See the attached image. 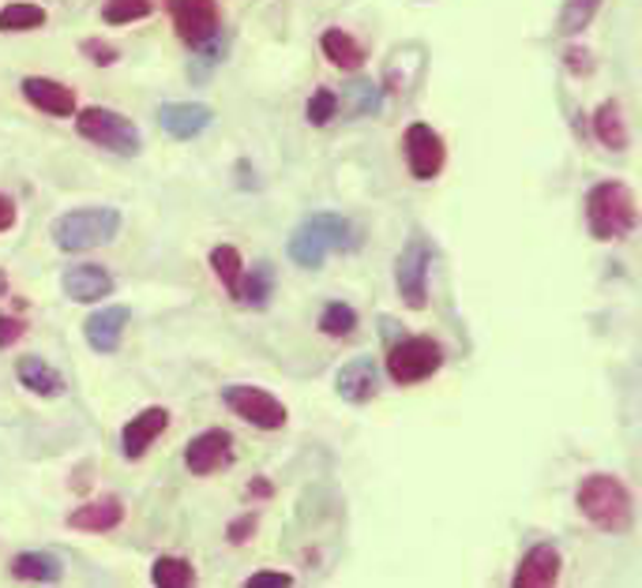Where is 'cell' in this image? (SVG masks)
<instances>
[{"label": "cell", "mask_w": 642, "mask_h": 588, "mask_svg": "<svg viewBox=\"0 0 642 588\" xmlns=\"http://www.w3.org/2000/svg\"><path fill=\"white\" fill-rule=\"evenodd\" d=\"M575 506L590 525H597L601 532H613V536L631 532V521H635L631 491L624 488L620 476H609V472L586 476L575 491Z\"/></svg>", "instance_id": "cell-1"}, {"label": "cell", "mask_w": 642, "mask_h": 588, "mask_svg": "<svg viewBox=\"0 0 642 588\" xmlns=\"http://www.w3.org/2000/svg\"><path fill=\"white\" fill-rule=\"evenodd\" d=\"M586 226H590V237L594 240H624L635 232L639 226V202H635V191L620 180H601L586 191Z\"/></svg>", "instance_id": "cell-2"}, {"label": "cell", "mask_w": 642, "mask_h": 588, "mask_svg": "<svg viewBox=\"0 0 642 588\" xmlns=\"http://www.w3.org/2000/svg\"><path fill=\"white\" fill-rule=\"evenodd\" d=\"M343 248H354V226H349L343 215L305 218L286 245L289 259H294L300 270H319L330 251H343Z\"/></svg>", "instance_id": "cell-3"}, {"label": "cell", "mask_w": 642, "mask_h": 588, "mask_svg": "<svg viewBox=\"0 0 642 588\" xmlns=\"http://www.w3.org/2000/svg\"><path fill=\"white\" fill-rule=\"evenodd\" d=\"M53 245L68 256L76 251L102 248L120 232V210L113 207H83V210H68L53 221Z\"/></svg>", "instance_id": "cell-4"}, {"label": "cell", "mask_w": 642, "mask_h": 588, "mask_svg": "<svg viewBox=\"0 0 642 588\" xmlns=\"http://www.w3.org/2000/svg\"><path fill=\"white\" fill-rule=\"evenodd\" d=\"M76 131L87 139V143L102 147V150H113L120 158H136L144 150V136L139 128L128 120L125 113L117 109H106V106H87L76 113Z\"/></svg>", "instance_id": "cell-5"}, {"label": "cell", "mask_w": 642, "mask_h": 588, "mask_svg": "<svg viewBox=\"0 0 642 588\" xmlns=\"http://www.w3.org/2000/svg\"><path fill=\"white\" fill-rule=\"evenodd\" d=\"M444 368V349L433 338H403L398 345H391L387 352V375L398 387H414V382H425L428 375H436Z\"/></svg>", "instance_id": "cell-6"}, {"label": "cell", "mask_w": 642, "mask_h": 588, "mask_svg": "<svg viewBox=\"0 0 642 588\" xmlns=\"http://www.w3.org/2000/svg\"><path fill=\"white\" fill-rule=\"evenodd\" d=\"M223 401L240 420H248L259 431H278V428H286V420H289L286 405L264 387H226Z\"/></svg>", "instance_id": "cell-7"}, {"label": "cell", "mask_w": 642, "mask_h": 588, "mask_svg": "<svg viewBox=\"0 0 642 588\" xmlns=\"http://www.w3.org/2000/svg\"><path fill=\"white\" fill-rule=\"evenodd\" d=\"M428 262H433V256H428V245L421 237L409 240L395 262L398 297H403L406 308H414V311H425V303H428Z\"/></svg>", "instance_id": "cell-8"}, {"label": "cell", "mask_w": 642, "mask_h": 588, "mask_svg": "<svg viewBox=\"0 0 642 588\" xmlns=\"http://www.w3.org/2000/svg\"><path fill=\"white\" fill-rule=\"evenodd\" d=\"M169 16H174L180 42H188L192 49L207 46L210 38L223 34V16H218L215 0H174Z\"/></svg>", "instance_id": "cell-9"}, {"label": "cell", "mask_w": 642, "mask_h": 588, "mask_svg": "<svg viewBox=\"0 0 642 588\" xmlns=\"http://www.w3.org/2000/svg\"><path fill=\"white\" fill-rule=\"evenodd\" d=\"M447 161L444 136L433 124H409L406 128V166L414 172V180H436L439 169Z\"/></svg>", "instance_id": "cell-10"}, {"label": "cell", "mask_w": 642, "mask_h": 588, "mask_svg": "<svg viewBox=\"0 0 642 588\" xmlns=\"http://www.w3.org/2000/svg\"><path fill=\"white\" fill-rule=\"evenodd\" d=\"M185 465L192 476H210V472L229 469V465H234V435L223 428L196 435L185 450Z\"/></svg>", "instance_id": "cell-11"}, {"label": "cell", "mask_w": 642, "mask_h": 588, "mask_svg": "<svg viewBox=\"0 0 642 588\" xmlns=\"http://www.w3.org/2000/svg\"><path fill=\"white\" fill-rule=\"evenodd\" d=\"M60 289H65L68 300L76 303H95V300H106L109 292L117 289L113 273L98 262H79V267H68L60 273Z\"/></svg>", "instance_id": "cell-12"}, {"label": "cell", "mask_w": 642, "mask_h": 588, "mask_svg": "<svg viewBox=\"0 0 642 588\" xmlns=\"http://www.w3.org/2000/svg\"><path fill=\"white\" fill-rule=\"evenodd\" d=\"M125 327H128V308L109 303V308H98L87 316L83 338L98 357H113V352L120 349V341H125Z\"/></svg>", "instance_id": "cell-13"}, {"label": "cell", "mask_w": 642, "mask_h": 588, "mask_svg": "<svg viewBox=\"0 0 642 588\" xmlns=\"http://www.w3.org/2000/svg\"><path fill=\"white\" fill-rule=\"evenodd\" d=\"M215 120V109L204 106V101H169V106L158 109V124H162L166 136L174 139H196L204 136Z\"/></svg>", "instance_id": "cell-14"}, {"label": "cell", "mask_w": 642, "mask_h": 588, "mask_svg": "<svg viewBox=\"0 0 642 588\" xmlns=\"http://www.w3.org/2000/svg\"><path fill=\"white\" fill-rule=\"evenodd\" d=\"M335 390L338 398L349 401V405H365L376 398L379 390V368L373 357H354L349 363H343L335 375Z\"/></svg>", "instance_id": "cell-15"}, {"label": "cell", "mask_w": 642, "mask_h": 588, "mask_svg": "<svg viewBox=\"0 0 642 588\" xmlns=\"http://www.w3.org/2000/svg\"><path fill=\"white\" fill-rule=\"evenodd\" d=\"M166 428H169V412L162 405H150V409H144L139 417H132L125 423V431H120V450H125V458L139 461L150 450V442H155Z\"/></svg>", "instance_id": "cell-16"}, {"label": "cell", "mask_w": 642, "mask_h": 588, "mask_svg": "<svg viewBox=\"0 0 642 588\" xmlns=\"http://www.w3.org/2000/svg\"><path fill=\"white\" fill-rule=\"evenodd\" d=\"M560 566H564V559H560V551L553 544H534L530 551L523 555V562H518L515 570V588H549L560 581Z\"/></svg>", "instance_id": "cell-17"}, {"label": "cell", "mask_w": 642, "mask_h": 588, "mask_svg": "<svg viewBox=\"0 0 642 588\" xmlns=\"http://www.w3.org/2000/svg\"><path fill=\"white\" fill-rule=\"evenodd\" d=\"M23 98L30 101L34 109H42L49 117H72L76 113V90L57 83V79H46V76H27L23 83Z\"/></svg>", "instance_id": "cell-18"}, {"label": "cell", "mask_w": 642, "mask_h": 588, "mask_svg": "<svg viewBox=\"0 0 642 588\" xmlns=\"http://www.w3.org/2000/svg\"><path fill=\"white\" fill-rule=\"evenodd\" d=\"M125 521V502L117 499V495H106V499L98 502H87L79 506L65 517L68 529H79V532H113L117 525Z\"/></svg>", "instance_id": "cell-19"}, {"label": "cell", "mask_w": 642, "mask_h": 588, "mask_svg": "<svg viewBox=\"0 0 642 588\" xmlns=\"http://www.w3.org/2000/svg\"><path fill=\"white\" fill-rule=\"evenodd\" d=\"M16 375L30 393H38V398H60V393H65V375H60L53 363H46L42 357H23L16 363Z\"/></svg>", "instance_id": "cell-20"}, {"label": "cell", "mask_w": 642, "mask_h": 588, "mask_svg": "<svg viewBox=\"0 0 642 588\" xmlns=\"http://www.w3.org/2000/svg\"><path fill=\"white\" fill-rule=\"evenodd\" d=\"M12 577L19 581H34V585H57L65 577V566H60L57 555L49 551H23L12 559Z\"/></svg>", "instance_id": "cell-21"}, {"label": "cell", "mask_w": 642, "mask_h": 588, "mask_svg": "<svg viewBox=\"0 0 642 588\" xmlns=\"http://www.w3.org/2000/svg\"><path fill=\"white\" fill-rule=\"evenodd\" d=\"M594 131L601 139V147L609 150H628L631 136H628V120H624V106L613 98V101H601V109L594 113Z\"/></svg>", "instance_id": "cell-22"}, {"label": "cell", "mask_w": 642, "mask_h": 588, "mask_svg": "<svg viewBox=\"0 0 642 588\" xmlns=\"http://www.w3.org/2000/svg\"><path fill=\"white\" fill-rule=\"evenodd\" d=\"M319 46H324V53L335 68L357 72V68L365 64V49H360V42H357V38H349L346 30H338V27L324 30V42H319Z\"/></svg>", "instance_id": "cell-23"}, {"label": "cell", "mask_w": 642, "mask_h": 588, "mask_svg": "<svg viewBox=\"0 0 642 588\" xmlns=\"http://www.w3.org/2000/svg\"><path fill=\"white\" fill-rule=\"evenodd\" d=\"M270 292H275V267L264 259V262H256V267L248 270V278H240L237 303H245V308H267Z\"/></svg>", "instance_id": "cell-24"}, {"label": "cell", "mask_w": 642, "mask_h": 588, "mask_svg": "<svg viewBox=\"0 0 642 588\" xmlns=\"http://www.w3.org/2000/svg\"><path fill=\"white\" fill-rule=\"evenodd\" d=\"M210 270H215V278L223 281L229 297H240V278H245V259H240V251L234 245H218L210 251Z\"/></svg>", "instance_id": "cell-25"}, {"label": "cell", "mask_w": 642, "mask_h": 588, "mask_svg": "<svg viewBox=\"0 0 642 588\" xmlns=\"http://www.w3.org/2000/svg\"><path fill=\"white\" fill-rule=\"evenodd\" d=\"M46 8L30 4V0H12V4L0 8V30L4 34H23V30H38L46 27Z\"/></svg>", "instance_id": "cell-26"}, {"label": "cell", "mask_w": 642, "mask_h": 588, "mask_svg": "<svg viewBox=\"0 0 642 588\" xmlns=\"http://www.w3.org/2000/svg\"><path fill=\"white\" fill-rule=\"evenodd\" d=\"M150 581L158 588H188L196 585V570L180 555H162V559H155V566H150Z\"/></svg>", "instance_id": "cell-27"}, {"label": "cell", "mask_w": 642, "mask_h": 588, "mask_svg": "<svg viewBox=\"0 0 642 588\" xmlns=\"http://www.w3.org/2000/svg\"><path fill=\"white\" fill-rule=\"evenodd\" d=\"M338 109H346L349 117H368L379 109V87L373 83V79H354L343 98H338Z\"/></svg>", "instance_id": "cell-28"}, {"label": "cell", "mask_w": 642, "mask_h": 588, "mask_svg": "<svg viewBox=\"0 0 642 588\" xmlns=\"http://www.w3.org/2000/svg\"><path fill=\"white\" fill-rule=\"evenodd\" d=\"M601 0H564V12H560V34L564 38H575L594 23Z\"/></svg>", "instance_id": "cell-29"}, {"label": "cell", "mask_w": 642, "mask_h": 588, "mask_svg": "<svg viewBox=\"0 0 642 588\" xmlns=\"http://www.w3.org/2000/svg\"><path fill=\"white\" fill-rule=\"evenodd\" d=\"M319 330H324L327 338H349V333L357 330V311L343 300H330L324 316H319Z\"/></svg>", "instance_id": "cell-30"}, {"label": "cell", "mask_w": 642, "mask_h": 588, "mask_svg": "<svg viewBox=\"0 0 642 588\" xmlns=\"http://www.w3.org/2000/svg\"><path fill=\"white\" fill-rule=\"evenodd\" d=\"M155 12V0H106L102 19L109 27H125V23H139Z\"/></svg>", "instance_id": "cell-31"}, {"label": "cell", "mask_w": 642, "mask_h": 588, "mask_svg": "<svg viewBox=\"0 0 642 588\" xmlns=\"http://www.w3.org/2000/svg\"><path fill=\"white\" fill-rule=\"evenodd\" d=\"M335 113H338V94L335 90H316L313 98H308V109H305V117H308V124H316V128H324V124H330L335 120Z\"/></svg>", "instance_id": "cell-32"}, {"label": "cell", "mask_w": 642, "mask_h": 588, "mask_svg": "<svg viewBox=\"0 0 642 588\" xmlns=\"http://www.w3.org/2000/svg\"><path fill=\"white\" fill-rule=\"evenodd\" d=\"M196 53H199V60H196L192 68H188V79H196V83H204V79L210 76V68H215L218 60H223V53H226V38H223V34H218V38H210V42H207V46H199Z\"/></svg>", "instance_id": "cell-33"}, {"label": "cell", "mask_w": 642, "mask_h": 588, "mask_svg": "<svg viewBox=\"0 0 642 588\" xmlns=\"http://www.w3.org/2000/svg\"><path fill=\"white\" fill-rule=\"evenodd\" d=\"M83 53L90 57V60H95V64H117V46H109V42H102V38H87V42H83Z\"/></svg>", "instance_id": "cell-34"}, {"label": "cell", "mask_w": 642, "mask_h": 588, "mask_svg": "<svg viewBox=\"0 0 642 588\" xmlns=\"http://www.w3.org/2000/svg\"><path fill=\"white\" fill-rule=\"evenodd\" d=\"M289 585H294V574H283V570H264L245 581V588H289Z\"/></svg>", "instance_id": "cell-35"}, {"label": "cell", "mask_w": 642, "mask_h": 588, "mask_svg": "<svg viewBox=\"0 0 642 588\" xmlns=\"http://www.w3.org/2000/svg\"><path fill=\"white\" fill-rule=\"evenodd\" d=\"M23 330H27V322L19 316H0V349H8L12 341L23 338Z\"/></svg>", "instance_id": "cell-36"}, {"label": "cell", "mask_w": 642, "mask_h": 588, "mask_svg": "<svg viewBox=\"0 0 642 588\" xmlns=\"http://www.w3.org/2000/svg\"><path fill=\"white\" fill-rule=\"evenodd\" d=\"M248 532H256V514H245V517H237V521L229 525V540H234V544H245Z\"/></svg>", "instance_id": "cell-37"}, {"label": "cell", "mask_w": 642, "mask_h": 588, "mask_svg": "<svg viewBox=\"0 0 642 588\" xmlns=\"http://www.w3.org/2000/svg\"><path fill=\"white\" fill-rule=\"evenodd\" d=\"M12 226H16V202L0 191V232H8Z\"/></svg>", "instance_id": "cell-38"}, {"label": "cell", "mask_w": 642, "mask_h": 588, "mask_svg": "<svg viewBox=\"0 0 642 588\" xmlns=\"http://www.w3.org/2000/svg\"><path fill=\"white\" fill-rule=\"evenodd\" d=\"M248 495H259V499H267V495H270V484H264V480H259L256 488H248Z\"/></svg>", "instance_id": "cell-39"}, {"label": "cell", "mask_w": 642, "mask_h": 588, "mask_svg": "<svg viewBox=\"0 0 642 588\" xmlns=\"http://www.w3.org/2000/svg\"><path fill=\"white\" fill-rule=\"evenodd\" d=\"M8 286H4V270H0V292H4Z\"/></svg>", "instance_id": "cell-40"}]
</instances>
